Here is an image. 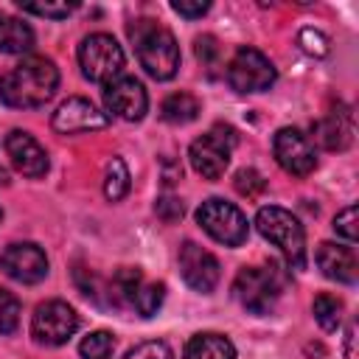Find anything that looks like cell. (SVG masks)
I'll return each mask as SVG.
<instances>
[{
	"instance_id": "6da1fadb",
	"label": "cell",
	"mask_w": 359,
	"mask_h": 359,
	"mask_svg": "<svg viewBox=\"0 0 359 359\" xmlns=\"http://www.w3.org/2000/svg\"><path fill=\"white\" fill-rule=\"evenodd\" d=\"M59 90V67L45 56H25L0 76V101L14 109L45 107Z\"/></svg>"
},
{
	"instance_id": "4fadbf2b",
	"label": "cell",
	"mask_w": 359,
	"mask_h": 359,
	"mask_svg": "<svg viewBox=\"0 0 359 359\" xmlns=\"http://www.w3.org/2000/svg\"><path fill=\"white\" fill-rule=\"evenodd\" d=\"M104 104L123 121H140L149 109V95L135 76H118L104 87Z\"/></svg>"
},
{
	"instance_id": "d6986e66",
	"label": "cell",
	"mask_w": 359,
	"mask_h": 359,
	"mask_svg": "<svg viewBox=\"0 0 359 359\" xmlns=\"http://www.w3.org/2000/svg\"><path fill=\"white\" fill-rule=\"evenodd\" d=\"M34 45V31L28 22L0 14V50L3 53H25Z\"/></svg>"
},
{
	"instance_id": "5b68a950",
	"label": "cell",
	"mask_w": 359,
	"mask_h": 359,
	"mask_svg": "<svg viewBox=\"0 0 359 359\" xmlns=\"http://www.w3.org/2000/svg\"><path fill=\"white\" fill-rule=\"evenodd\" d=\"M196 222H199V227L210 238H216L224 247L244 244L247 241V233H250L247 216L233 202H224V199H205L196 208Z\"/></svg>"
},
{
	"instance_id": "ba28073f",
	"label": "cell",
	"mask_w": 359,
	"mask_h": 359,
	"mask_svg": "<svg viewBox=\"0 0 359 359\" xmlns=\"http://www.w3.org/2000/svg\"><path fill=\"white\" fill-rule=\"evenodd\" d=\"M227 81L238 93H261L275 81V65L255 48H238L227 65Z\"/></svg>"
},
{
	"instance_id": "52a82bcc",
	"label": "cell",
	"mask_w": 359,
	"mask_h": 359,
	"mask_svg": "<svg viewBox=\"0 0 359 359\" xmlns=\"http://www.w3.org/2000/svg\"><path fill=\"white\" fill-rule=\"evenodd\" d=\"M280 289L283 280L275 266H244L233 283L236 300L252 314H266L275 306Z\"/></svg>"
},
{
	"instance_id": "1f68e13d",
	"label": "cell",
	"mask_w": 359,
	"mask_h": 359,
	"mask_svg": "<svg viewBox=\"0 0 359 359\" xmlns=\"http://www.w3.org/2000/svg\"><path fill=\"white\" fill-rule=\"evenodd\" d=\"M300 45L309 56H328V39H325V34H320L314 28L300 31Z\"/></svg>"
},
{
	"instance_id": "8fae6325",
	"label": "cell",
	"mask_w": 359,
	"mask_h": 359,
	"mask_svg": "<svg viewBox=\"0 0 359 359\" xmlns=\"http://www.w3.org/2000/svg\"><path fill=\"white\" fill-rule=\"evenodd\" d=\"M0 269L20 283H39L48 275V255L39 244L20 241L0 252Z\"/></svg>"
},
{
	"instance_id": "83f0119b",
	"label": "cell",
	"mask_w": 359,
	"mask_h": 359,
	"mask_svg": "<svg viewBox=\"0 0 359 359\" xmlns=\"http://www.w3.org/2000/svg\"><path fill=\"white\" fill-rule=\"evenodd\" d=\"M123 359H174L171 348L160 339H149V342H140L135 348H129L123 353Z\"/></svg>"
},
{
	"instance_id": "f546056e",
	"label": "cell",
	"mask_w": 359,
	"mask_h": 359,
	"mask_svg": "<svg viewBox=\"0 0 359 359\" xmlns=\"http://www.w3.org/2000/svg\"><path fill=\"white\" fill-rule=\"evenodd\" d=\"M334 230H337V236H342L348 244H356V205H348L345 210H339L337 216H334Z\"/></svg>"
},
{
	"instance_id": "7402d4cb",
	"label": "cell",
	"mask_w": 359,
	"mask_h": 359,
	"mask_svg": "<svg viewBox=\"0 0 359 359\" xmlns=\"http://www.w3.org/2000/svg\"><path fill=\"white\" fill-rule=\"evenodd\" d=\"M129 194V168L121 157H112L104 171V196L109 202H118Z\"/></svg>"
},
{
	"instance_id": "f1b7e54d",
	"label": "cell",
	"mask_w": 359,
	"mask_h": 359,
	"mask_svg": "<svg viewBox=\"0 0 359 359\" xmlns=\"http://www.w3.org/2000/svg\"><path fill=\"white\" fill-rule=\"evenodd\" d=\"M20 8L28 11V14H36V17L65 20L76 6H73V3H22V0H20Z\"/></svg>"
},
{
	"instance_id": "e0dca14e",
	"label": "cell",
	"mask_w": 359,
	"mask_h": 359,
	"mask_svg": "<svg viewBox=\"0 0 359 359\" xmlns=\"http://www.w3.org/2000/svg\"><path fill=\"white\" fill-rule=\"evenodd\" d=\"M314 137L323 149L328 151H342L351 146V137H353V126H351V112L337 107L331 109L328 115H323L317 123H314Z\"/></svg>"
},
{
	"instance_id": "603a6c76",
	"label": "cell",
	"mask_w": 359,
	"mask_h": 359,
	"mask_svg": "<svg viewBox=\"0 0 359 359\" xmlns=\"http://www.w3.org/2000/svg\"><path fill=\"white\" fill-rule=\"evenodd\" d=\"M314 320L320 323L323 331H337L339 323H342V300L334 297V294H317L314 297Z\"/></svg>"
},
{
	"instance_id": "4316f807",
	"label": "cell",
	"mask_w": 359,
	"mask_h": 359,
	"mask_svg": "<svg viewBox=\"0 0 359 359\" xmlns=\"http://www.w3.org/2000/svg\"><path fill=\"white\" fill-rule=\"evenodd\" d=\"M233 185H236V191L241 194V196H250V199H255L264 188H266V180L255 171V168H241V171H236V180H233Z\"/></svg>"
},
{
	"instance_id": "7a4b0ae2",
	"label": "cell",
	"mask_w": 359,
	"mask_h": 359,
	"mask_svg": "<svg viewBox=\"0 0 359 359\" xmlns=\"http://www.w3.org/2000/svg\"><path fill=\"white\" fill-rule=\"evenodd\" d=\"M129 39L135 45L137 62L140 67L157 79V81H168L177 76L180 67V45L174 39V34L168 28H163L160 22L143 17L135 25H129Z\"/></svg>"
},
{
	"instance_id": "44dd1931",
	"label": "cell",
	"mask_w": 359,
	"mask_h": 359,
	"mask_svg": "<svg viewBox=\"0 0 359 359\" xmlns=\"http://www.w3.org/2000/svg\"><path fill=\"white\" fill-rule=\"evenodd\" d=\"M140 283H143L140 269H137V266H123V269H118V272L112 275V280H109V297H112L115 303L132 306V303H135V294H137V289H140Z\"/></svg>"
},
{
	"instance_id": "7c38bea8",
	"label": "cell",
	"mask_w": 359,
	"mask_h": 359,
	"mask_svg": "<svg viewBox=\"0 0 359 359\" xmlns=\"http://www.w3.org/2000/svg\"><path fill=\"white\" fill-rule=\"evenodd\" d=\"M180 275L194 292L208 294L216 289L222 269H219V261L213 258V252H208L205 247H199L194 241H185L180 247Z\"/></svg>"
},
{
	"instance_id": "ac0fdd59",
	"label": "cell",
	"mask_w": 359,
	"mask_h": 359,
	"mask_svg": "<svg viewBox=\"0 0 359 359\" xmlns=\"http://www.w3.org/2000/svg\"><path fill=\"white\" fill-rule=\"evenodd\" d=\"M182 359H236V348L222 334H196L188 339Z\"/></svg>"
},
{
	"instance_id": "d4e9b609",
	"label": "cell",
	"mask_w": 359,
	"mask_h": 359,
	"mask_svg": "<svg viewBox=\"0 0 359 359\" xmlns=\"http://www.w3.org/2000/svg\"><path fill=\"white\" fill-rule=\"evenodd\" d=\"M163 294H165L163 283H146V280H143V283H140V289H137V294H135L132 309H137L143 317H151V314L160 309Z\"/></svg>"
},
{
	"instance_id": "30bf717a",
	"label": "cell",
	"mask_w": 359,
	"mask_h": 359,
	"mask_svg": "<svg viewBox=\"0 0 359 359\" xmlns=\"http://www.w3.org/2000/svg\"><path fill=\"white\" fill-rule=\"evenodd\" d=\"M272 151H275L278 165L294 177H306L317 168V154H314L311 140L294 126H283L275 132Z\"/></svg>"
},
{
	"instance_id": "2e32d148",
	"label": "cell",
	"mask_w": 359,
	"mask_h": 359,
	"mask_svg": "<svg viewBox=\"0 0 359 359\" xmlns=\"http://www.w3.org/2000/svg\"><path fill=\"white\" fill-rule=\"evenodd\" d=\"M317 266L323 269L325 278L337 280V283H356V275H359V261H356V252L353 247H342V244H331V241H323L317 247Z\"/></svg>"
},
{
	"instance_id": "9c48e42d",
	"label": "cell",
	"mask_w": 359,
	"mask_h": 359,
	"mask_svg": "<svg viewBox=\"0 0 359 359\" xmlns=\"http://www.w3.org/2000/svg\"><path fill=\"white\" fill-rule=\"evenodd\" d=\"M79 331V314L65 300H45L36 306L31 334L42 345H65Z\"/></svg>"
},
{
	"instance_id": "4dcf8cb0",
	"label": "cell",
	"mask_w": 359,
	"mask_h": 359,
	"mask_svg": "<svg viewBox=\"0 0 359 359\" xmlns=\"http://www.w3.org/2000/svg\"><path fill=\"white\" fill-rule=\"evenodd\" d=\"M154 210H157V216H160L163 222H168V224L180 222V219H182V213H185L182 202H180L177 196H171V194H163V196L154 202Z\"/></svg>"
},
{
	"instance_id": "d6a6232c",
	"label": "cell",
	"mask_w": 359,
	"mask_h": 359,
	"mask_svg": "<svg viewBox=\"0 0 359 359\" xmlns=\"http://www.w3.org/2000/svg\"><path fill=\"white\" fill-rule=\"evenodd\" d=\"M171 8L180 14V17H188V20H196L202 14H208L210 3H202V0H174Z\"/></svg>"
},
{
	"instance_id": "836d02e7",
	"label": "cell",
	"mask_w": 359,
	"mask_h": 359,
	"mask_svg": "<svg viewBox=\"0 0 359 359\" xmlns=\"http://www.w3.org/2000/svg\"><path fill=\"white\" fill-rule=\"evenodd\" d=\"M196 56L202 59V62H213L216 56H219V45H216V39L213 36H199L196 39Z\"/></svg>"
},
{
	"instance_id": "ffe728a7",
	"label": "cell",
	"mask_w": 359,
	"mask_h": 359,
	"mask_svg": "<svg viewBox=\"0 0 359 359\" xmlns=\"http://www.w3.org/2000/svg\"><path fill=\"white\" fill-rule=\"evenodd\" d=\"M199 109H202V104H199L196 95H191V93H171V95L163 101L160 115H163L168 123H191V121L199 115Z\"/></svg>"
},
{
	"instance_id": "8992f818",
	"label": "cell",
	"mask_w": 359,
	"mask_h": 359,
	"mask_svg": "<svg viewBox=\"0 0 359 359\" xmlns=\"http://www.w3.org/2000/svg\"><path fill=\"white\" fill-rule=\"evenodd\" d=\"M79 67H81L84 79L109 84L112 79H118V73L123 67V50L115 42V36L101 34V31L90 34L79 45Z\"/></svg>"
},
{
	"instance_id": "3957f363",
	"label": "cell",
	"mask_w": 359,
	"mask_h": 359,
	"mask_svg": "<svg viewBox=\"0 0 359 359\" xmlns=\"http://www.w3.org/2000/svg\"><path fill=\"white\" fill-rule=\"evenodd\" d=\"M255 227L266 241H272L289 258L292 266L300 269L306 264V233H303V224L286 208H278V205L261 208L258 216H255Z\"/></svg>"
},
{
	"instance_id": "9a60e30c",
	"label": "cell",
	"mask_w": 359,
	"mask_h": 359,
	"mask_svg": "<svg viewBox=\"0 0 359 359\" xmlns=\"http://www.w3.org/2000/svg\"><path fill=\"white\" fill-rule=\"evenodd\" d=\"M6 154H8L11 165L25 177H45V171H48L45 149L39 146L36 137H31L22 129H14L6 135Z\"/></svg>"
},
{
	"instance_id": "484cf974",
	"label": "cell",
	"mask_w": 359,
	"mask_h": 359,
	"mask_svg": "<svg viewBox=\"0 0 359 359\" xmlns=\"http://www.w3.org/2000/svg\"><path fill=\"white\" fill-rule=\"evenodd\" d=\"M20 325V300L0 289V334H14Z\"/></svg>"
},
{
	"instance_id": "277c9868",
	"label": "cell",
	"mask_w": 359,
	"mask_h": 359,
	"mask_svg": "<svg viewBox=\"0 0 359 359\" xmlns=\"http://www.w3.org/2000/svg\"><path fill=\"white\" fill-rule=\"evenodd\" d=\"M236 146V132L230 126H213L202 137H196L188 149L191 168L205 180H219L230 165V151Z\"/></svg>"
},
{
	"instance_id": "cb8c5ba5",
	"label": "cell",
	"mask_w": 359,
	"mask_h": 359,
	"mask_svg": "<svg viewBox=\"0 0 359 359\" xmlns=\"http://www.w3.org/2000/svg\"><path fill=\"white\" fill-rule=\"evenodd\" d=\"M112 351H115V337L109 331H93L79 345V353L84 359H109Z\"/></svg>"
},
{
	"instance_id": "5bb4252c",
	"label": "cell",
	"mask_w": 359,
	"mask_h": 359,
	"mask_svg": "<svg viewBox=\"0 0 359 359\" xmlns=\"http://www.w3.org/2000/svg\"><path fill=\"white\" fill-rule=\"evenodd\" d=\"M109 118L87 98H67L59 104V109L50 118V126L59 135H76V132H95L104 129Z\"/></svg>"
},
{
	"instance_id": "e575fe53",
	"label": "cell",
	"mask_w": 359,
	"mask_h": 359,
	"mask_svg": "<svg viewBox=\"0 0 359 359\" xmlns=\"http://www.w3.org/2000/svg\"><path fill=\"white\" fill-rule=\"evenodd\" d=\"M353 342H356V328L351 325V328H348V337H345V359H356Z\"/></svg>"
}]
</instances>
